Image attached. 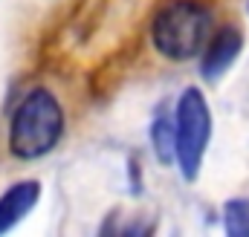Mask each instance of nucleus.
<instances>
[{"instance_id":"f257e3e1","label":"nucleus","mask_w":249,"mask_h":237,"mask_svg":"<svg viewBox=\"0 0 249 237\" xmlns=\"http://www.w3.org/2000/svg\"><path fill=\"white\" fill-rule=\"evenodd\" d=\"M64 133V110L50 90H32L12 116L9 148L20 159L50 153Z\"/></svg>"},{"instance_id":"f03ea898","label":"nucleus","mask_w":249,"mask_h":237,"mask_svg":"<svg viewBox=\"0 0 249 237\" xmlns=\"http://www.w3.org/2000/svg\"><path fill=\"white\" fill-rule=\"evenodd\" d=\"M206 32H209V12L188 0L162 6L151 29L157 52L171 61L194 58L206 44Z\"/></svg>"},{"instance_id":"7ed1b4c3","label":"nucleus","mask_w":249,"mask_h":237,"mask_svg":"<svg viewBox=\"0 0 249 237\" xmlns=\"http://www.w3.org/2000/svg\"><path fill=\"white\" fill-rule=\"evenodd\" d=\"M212 136V110L197 87H188L177 102L174 116V159L180 162V171L186 179H194L200 171L203 153L209 148Z\"/></svg>"},{"instance_id":"20e7f679","label":"nucleus","mask_w":249,"mask_h":237,"mask_svg":"<svg viewBox=\"0 0 249 237\" xmlns=\"http://www.w3.org/2000/svg\"><path fill=\"white\" fill-rule=\"evenodd\" d=\"M241 50H244V35L235 29V26H223L209 44H206V52H203V64H200V69H203V75L206 78H220L235 61L241 55Z\"/></svg>"},{"instance_id":"39448f33","label":"nucleus","mask_w":249,"mask_h":237,"mask_svg":"<svg viewBox=\"0 0 249 237\" xmlns=\"http://www.w3.org/2000/svg\"><path fill=\"white\" fill-rule=\"evenodd\" d=\"M38 197H41V185L38 182H18V185H12L0 197V235L9 232L15 223H20L32 211V205L38 203Z\"/></svg>"},{"instance_id":"423d86ee","label":"nucleus","mask_w":249,"mask_h":237,"mask_svg":"<svg viewBox=\"0 0 249 237\" xmlns=\"http://www.w3.org/2000/svg\"><path fill=\"white\" fill-rule=\"evenodd\" d=\"M151 139H154V148H157V156L162 162H171L174 159V121L160 113L154 127H151Z\"/></svg>"},{"instance_id":"0eeeda50","label":"nucleus","mask_w":249,"mask_h":237,"mask_svg":"<svg viewBox=\"0 0 249 237\" xmlns=\"http://www.w3.org/2000/svg\"><path fill=\"white\" fill-rule=\"evenodd\" d=\"M223 223L232 237H249V200H229L223 208Z\"/></svg>"}]
</instances>
